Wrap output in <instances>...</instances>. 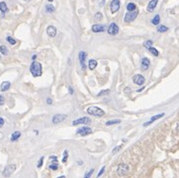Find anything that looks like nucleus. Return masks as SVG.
I'll use <instances>...</instances> for the list:
<instances>
[{
	"label": "nucleus",
	"instance_id": "obj_1",
	"mask_svg": "<svg viewBox=\"0 0 179 178\" xmlns=\"http://www.w3.org/2000/svg\"><path fill=\"white\" fill-rule=\"evenodd\" d=\"M30 71L32 73L33 76L38 77V76H41L42 73H43V68H42V64L38 61H33V63L31 64L30 66Z\"/></svg>",
	"mask_w": 179,
	"mask_h": 178
},
{
	"label": "nucleus",
	"instance_id": "obj_2",
	"mask_svg": "<svg viewBox=\"0 0 179 178\" xmlns=\"http://www.w3.org/2000/svg\"><path fill=\"white\" fill-rule=\"evenodd\" d=\"M87 113L90 114V115H93V116H95V117H102V116H104V114H105L102 109H100V108L95 107V106L89 107V108L87 109Z\"/></svg>",
	"mask_w": 179,
	"mask_h": 178
},
{
	"label": "nucleus",
	"instance_id": "obj_3",
	"mask_svg": "<svg viewBox=\"0 0 179 178\" xmlns=\"http://www.w3.org/2000/svg\"><path fill=\"white\" fill-rule=\"evenodd\" d=\"M138 15H139V11L137 9L134 10V11H130L125 15V19L124 20H125L126 23H131L134 20H136V18L138 17Z\"/></svg>",
	"mask_w": 179,
	"mask_h": 178
},
{
	"label": "nucleus",
	"instance_id": "obj_4",
	"mask_svg": "<svg viewBox=\"0 0 179 178\" xmlns=\"http://www.w3.org/2000/svg\"><path fill=\"white\" fill-rule=\"evenodd\" d=\"M15 169H16V165L15 164H8V165L5 167V169L3 170L2 175L4 177H9V176L12 175V173L15 171Z\"/></svg>",
	"mask_w": 179,
	"mask_h": 178
},
{
	"label": "nucleus",
	"instance_id": "obj_5",
	"mask_svg": "<svg viewBox=\"0 0 179 178\" xmlns=\"http://www.w3.org/2000/svg\"><path fill=\"white\" fill-rule=\"evenodd\" d=\"M117 172L120 176H125L128 172H129V166L128 164H125V163H122L118 166V169H117Z\"/></svg>",
	"mask_w": 179,
	"mask_h": 178
},
{
	"label": "nucleus",
	"instance_id": "obj_6",
	"mask_svg": "<svg viewBox=\"0 0 179 178\" xmlns=\"http://www.w3.org/2000/svg\"><path fill=\"white\" fill-rule=\"evenodd\" d=\"M107 31L110 35H117L119 33V26L116 23H111L108 27Z\"/></svg>",
	"mask_w": 179,
	"mask_h": 178
},
{
	"label": "nucleus",
	"instance_id": "obj_7",
	"mask_svg": "<svg viewBox=\"0 0 179 178\" xmlns=\"http://www.w3.org/2000/svg\"><path fill=\"white\" fill-rule=\"evenodd\" d=\"M89 123H91L90 118H88V117H83V118L77 119V120L73 121V122H72V125H73V126H77V125H80V124H89Z\"/></svg>",
	"mask_w": 179,
	"mask_h": 178
},
{
	"label": "nucleus",
	"instance_id": "obj_8",
	"mask_svg": "<svg viewBox=\"0 0 179 178\" xmlns=\"http://www.w3.org/2000/svg\"><path fill=\"white\" fill-rule=\"evenodd\" d=\"M133 81L135 84H137V85H143L144 81H145V79H144V77H143V75H141V74H137V75H135L134 77H133Z\"/></svg>",
	"mask_w": 179,
	"mask_h": 178
},
{
	"label": "nucleus",
	"instance_id": "obj_9",
	"mask_svg": "<svg viewBox=\"0 0 179 178\" xmlns=\"http://www.w3.org/2000/svg\"><path fill=\"white\" fill-rule=\"evenodd\" d=\"M110 8H111V12L114 14L118 11L120 9V0H113L111 2V5H110Z\"/></svg>",
	"mask_w": 179,
	"mask_h": 178
},
{
	"label": "nucleus",
	"instance_id": "obj_10",
	"mask_svg": "<svg viewBox=\"0 0 179 178\" xmlns=\"http://www.w3.org/2000/svg\"><path fill=\"white\" fill-rule=\"evenodd\" d=\"M86 57H87V54L83 52V50H81L80 53H79V55H78V58H79V61H80V64H81V67H82V69H85V59H86Z\"/></svg>",
	"mask_w": 179,
	"mask_h": 178
},
{
	"label": "nucleus",
	"instance_id": "obj_11",
	"mask_svg": "<svg viewBox=\"0 0 179 178\" xmlns=\"http://www.w3.org/2000/svg\"><path fill=\"white\" fill-rule=\"evenodd\" d=\"M66 119V115H63V114H57L54 116L53 118V123L54 124H58V123H60L62 121H64Z\"/></svg>",
	"mask_w": 179,
	"mask_h": 178
},
{
	"label": "nucleus",
	"instance_id": "obj_12",
	"mask_svg": "<svg viewBox=\"0 0 179 178\" xmlns=\"http://www.w3.org/2000/svg\"><path fill=\"white\" fill-rule=\"evenodd\" d=\"M91 30H92V32H94V33L104 32V31H105V26L100 25V24H95V25H93V26H92Z\"/></svg>",
	"mask_w": 179,
	"mask_h": 178
},
{
	"label": "nucleus",
	"instance_id": "obj_13",
	"mask_svg": "<svg viewBox=\"0 0 179 178\" xmlns=\"http://www.w3.org/2000/svg\"><path fill=\"white\" fill-rule=\"evenodd\" d=\"M91 132H92V130H91L90 128L83 127V128L77 130V135H80V136H87V135L91 134Z\"/></svg>",
	"mask_w": 179,
	"mask_h": 178
},
{
	"label": "nucleus",
	"instance_id": "obj_14",
	"mask_svg": "<svg viewBox=\"0 0 179 178\" xmlns=\"http://www.w3.org/2000/svg\"><path fill=\"white\" fill-rule=\"evenodd\" d=\"M47 34L48 36H49L50 38H54V37H56L57 35V28L55 27V26H48V28H47Z\"/></svg>",
	"mask_w": 179,
	"mask_h": 178
},
{
	"label": "nucleus",
	"instance_id": "obj_15",
	"mask_svg": "<svg viewBox=\"0 0 179 178\" xmlns=\"http://www.w3.org/2000/svg\"><path fill=\"white\" fill-rule=\"evenodd\" d=\"M163 116H164V113H161V114H158V115H156V116H154V117H151V119H150L148 122H146V123H144V124H143V127H147V126H149L151 123H154L155 121L158 120V119L162 118Z\"/></svg>",
	"mask_w": 179,
	"mask_h": 178
},
{
	"label": "nucleus",
	"instance_id": "obj_16",
	"mask_svg": "<svg viewBox=\"0 0 179 178\" xmlns=\"http://www.w3.org/2000/svg\"><path fill=\"white\" fill-rule=\"evenodd\" d=\"M157 3H158V0H151V1L148 3V5H147L146 10H147L148 12H152L155 9Z\"/></svg>",
	"mask_w": 179,
	"mask_h": 178
},
{
	"label": "nucleus",
	"instance_id": "obj_17",
	"mask_svg": "<svg viewBox=\"0 0 179 178\" xmlns=\"http://www.w3.org/2000/svg\"><path fill=\"white\" fill-rule=\"evenodd\" d=\"M149 64H150V61L147 58H144L142 60V69L143 70H146L148 67H149Z\"/></svg>",
	"mask_w": 179,
	"mask_h": 178
},
{
	"label": "nucleus",
	"instance_id": "obj_18",
	"mask_svg": "<svg viewBox=\"0 0 179 178\" xmlns=\"http://www.w3.org/2000/svg\"><path fill=\"white\" fill-rule=\"evenodd\" d=\"M10 86H11V83L9 82V81H4V82L1 83V86H0V90H1L2 92H4V91H7V90L10 88Z\"/></svg>",
	"mask_w": 179,
	"mask_h": 178
},
{
	"label": "nucleus",
	"instance_id": "obj_19",
	"mask_svg": "<svg viewBox=\"0 0 179 178\" xmlns=\"http://www.w3.org/2000/svg\"><path fill=\"white\" fill-rule=\"evenodd\" d=\"M88 66H89V69L93 70L97 66V60L96 59H90L89 60V63H88Z\"/></svg>",
	"mask_w": 179,
	"mask_h": 178
},
{
	"label": "nucleus",
	"instance_id": "obj_20",
	"mask_svg": "<svg viewBox=\"0 0 179 178\" xmlns=\"http://www.w3.org/2000/svg\"><path fill=\"white\" fill-rule=\"evenodd\" d=\"M54 161L49 164V169H52V170H57L58 168H59V163H58V160L57 159H53Z\"/></svg>",
	"mask_w": 179,
	"mask_h": 178
},
{
	"label": "nucleus",
	"instance_id": "obj_21",
	"mask_svg": "<svg viewBox=\"0 0 179 178\" xmlns=\"http://www.w3.org/2000/svg\"><path fill=\"white\" fill-rule=\"evenodd\" d=\"M0 11L2 12V13H6V12L8 11V7H7L6 3L3 2V1L0 2Z\"/></svg>",
	"mask_w": 179,
	"mask_h": 178
},
{
	"label": "nucleus",
	"instance_id": "obj_22",
	"mask_svg": "<svg viewBox=\"0 0 179 178\" xmlns=\"http://www.w3.org/2000/svg\"><path fill=\"white\" fill-rule=\"evenodd\" d=\"M20 137H21V133H20V132H14L12 134V136H11V141H12V142H15V141H17Z\"/></svg>",
	"mask_w": 179,
	"mask_h": 178
},
{
	"label": "nucleus",
	"instance_id": "obj_23",
	"mask_svg": "<svg viewBox=\"0 0 179 178\" xmlns=\"http://www.w3.org/2000/svg\"><path fill=\"white\" fill-rule=\"evenodd\" d=\"M137 9V5L135 4V3H129L128 5H127V10L130 12V11H134V10H136Z\"/></svg>",
	"mask_w": 179,
	"mask_h": 178
},
{
	"label": "nucleus",
	"instance_id": "obj_24",
	"mask_svg": "<svg viewBox=\"0 0 179 178\" xmlns=\"http://www.w3.org/2000/svg\"><path fill=\"white\" fill-rule=\"evenodd\" d=\"M55 7L52 5V4H48V5H46V11L48 12V13H53V12H55Z\"/></svg>",
	"mask_w": 179,
	"mask_h": 178
},
{
	"label": "nucleus",
	"instance_id": "obj_25",
	"mask_svg": "<svg viewBox=\"0 0 179 178\" xmlns=\"http://www.w3.org/2000/svg\"><path fill=\"white\" fill-rule=\"evenodd\" d=\"M160 22V17H159V15H155V18L151 20V23L154 24V25H158Z\"/></svg>",
	"mask_w": 179,
	"mask_h": 178
},
{
	"label": "nucleus",
	"instance_id": "obj_26",
	"mask_svg": "<svg viewBox=\"0 0 179 178\" xmlns=\"http://www.w3.org/2000/svg\"><path fill=\"white\" fill-rule=\"evenodd\" d=\"M0 52L3 56H7L8 55V48L5 47V46H1L0 47Z\"/></svg>",
	"mask_w": 179,
	"mask_h": 178
},
{
	"label": "nucleus",
	"instance_id": "obj_27",
	"mask_svg": "<svg viewBox=\"0 0 179 178\" xmlns=\"http://www.w3.org/2000/svg\"><path fill=\"white\" fill-rule=\"evenodd\" d=\"M121 120H112V121H108L106 123V126H111V125H116V124H120Z\"/></svg>",
	"mask_w": 179,
	"mask_h": 178
},
{
	"label": "nucleus",
	"instance_id": "obj_28",
	"mask_svg": "<svg viewBox=\"0 0 179 178\" xmlns=\"http://www.w3.org/2000/svg\"><path fill=\"white\" fill-rule=\"evenodd\" d=\"M143 47H145V48H149L150 47H152V41H150V40H148V41H145L144 43H143Z\"/></svg>",
	"mask_w": 179,
	"mask_h": 178
},
{
	"label": "nucleus",
	"instance_id": "obj_29",
	"mask_svg": "<svg viewBox=\"0 0 179 178\" xmlns=\"http://www.w3.org/2000/svg\"><path fill=\"white\" fill-rule=\"evenodd\" d=\"M148 50L155 56V57H157L158 55H159V53H158V50L156 49V48H155V47H150L149 48H148Z\"/></svg>",
	"mask_w": 179,
	"mask_h": 178
},
{
	"label": "nucleus",
	"instance_id": "obj_30",
	"mask_svg": "<svg viewBox=\"0 0 179 178\" xmlns=\"http://www.w3.org/2000/svg\"><path fill=\"white\" fill-rule=\"evenodd\" d=\"M167 30H168V28H167L166 26H159L157 28V31L160 32V33H164V32H166Z\"/></svg>",
	"mask_w": 179,
	"mask_h": 178
},
{
	"label": "nucleus",
	"instance_id": "obj_31",
	"mask_svg": "<svg viewBox=\"0 0 179 178\" xmlns=\"http://www.w3.org/2000/svg\"><path fill=\"white\" fill-rule=\"evenodd\" d=\"M6 40H7V42H8L10 45H12V46L16 45V40H14L12 37H7Z\"/></svg>",
	"mask_w": 179,
	"mask_h": 178
},
{
	"label": "nucleus",
	"instance_id": "obj_32",
	"mask_svg": "<svg viewBox=\"0 0 179 178\" xmlns=\"http://www.w3.org/2000/svg\"><path fill=\"white\" fill-rule=\"evenodd\" d=\"M67 158H68V151H67V150H64V152H63V158H62V162L65 163L66 160H67Z\"/></svg>",
	"mask_w": 179,
	"mask_h": 178
},
{
	"label": "nucleus",
	"instance_id": "obj_33",
	"mask_svg": "<svg viewBox=\"0 0 179 178\" xmlns=\"http://www.w3.org/2000/svg\"><path fill=\"white\" fill-rule=\"evenodd\" d=\"M109 92H110V90H108V89H107V90H102L101 92H99V93H98V97H101V96L107 95Z\"/></svg>",
	"mask_w": 179,
	"mask_h": 178
},
{
	"label": "nucleus",
	"instance_id": "obj_34",
	"mask_svg": "<svg viewBox=\"0 0 179 178\" xmlns=\"http://www.w3.org/2000/svg\"><path fill=\"white\" fill-rule=\"evenodd\" d=\"M93 172H94V169H91L90 171H88V172L85 174V176H84V177H85V178L91 177V176H92V174H93Z\"/></svg>",
	"mask_w": 179,
	"mask_h": 178
},
{
	"label": "nucleus",
	"instance_id": "obj_35",
	"mask_svg": "<svg viewBox=\"0 0 179 178\" xmlns=\"http://www.w3.org/2000/svg\"><path fill=\"white\" fill-rule=\"evenodd\" d=\"M102 18H103V16H102V14H101L100 12H97V13L95 14L96 20H102Z\"/></svg>",
	"mask_w": 179,
	"mask_h": 178
},
{
	"label": "nucleus",
	"instance_id": "obj_36",
	"mask_svg": "<svg viewBox=\"0 0 179 178\" xmlns=\"http://www.w3.org/2000/svg\"><path fill=\"white\" fill-rule=\"evenodd\" d=\"M121 148H122V145H117V146H116V147L113 149V154H117V152L119 151Z\"/></svg>",
	"mask_w": 179,
	"mask_h": 178
},
{
	"label": "nucleus",
	"instance_id": "obj_37",
	"mask_svg": "<svg viewBox=\"0 0 179 178\" xmlns=\"http://www.w3.org/2000/svg\"><path fill=\"white\" fill-rule=\"evenodd\" d=\"M104 170H105V166H103L102 168H101V170H100V172L98 173V175H97V177H100L102 174H103V172H104Z\"/></svg>",
	"mask_w": 179,
	"mask_h": 178
},
{
	"label": "nucleus",
	"instance_id": "obj_38",
	"mask_svg": "<svg viewBox=\"0 0 179 178\" xmlns=\"http://www.w3.org/2000/svg\"><path fill=\"white\" fill-rule=\"evenodd\" d=\"M43 161H44V157H41V158H40V160H39V163H38V167H39V168L42 166V164H43Z\"/></svg>",
	"mask_w": 179,
	"mask_h": 178
},
{
	"label": "nucleus",
	"instance_id": "obj_39",
	"mask_svg": "<svg viewBox=\"0 0 179 178\" xmlns=\"http://www.w3.org/2000/svg\"><path fill=\"white\" fill-rule=\"evenodd\" d=\"M4 102H5L4 97H3L2 95H0V105H3V104H4Z\"/></svg>",
	"mask_w": 179,
	"mask_h": 178
},
{
	"label": "nucleus",
	"instance_id": "obj_40",
	"mask_svg": "<svg viewBox=\"0 0 179 178\" xmlns=\"http://www.w3.org/2000/svg\"><path fill=\"white\" fill-rule=\"evenodd\" d=\"M47 103H48V105H50L53 103V99L52 98H47Z\"/></svg>",
	"mask_w": 179,
	"mask_h": 178
},
{
	"label": "nucleus",
	"instance_id": "obj_41",
	"mask_svg": "<svg viewBox=\"0 0 179 178\" xmlns=\"http://www.w3.org/2000/svg\"><path fill=\"white\" fill-rule=\"evenodd\" d=\"M3 125H4V120L2 118H0V128H2Z\"/></svg>",
	"mask_w": 179,
	"mask_h": 178
},
{
	"label": "nucleus",
	"instance_id": "obj_42",
	"mask_svg": "<svg viewBox=\"0 0 179 178\" xmlns=\"http://www.w3.org/2000/svg\"><path fill=\"white\" fill-rule=\"evenodd\" d=\"M68 90H69V93H70V94H72V93H73V91H72V88H71V87H68Z\"/></svg>",
	"mask_w": 179,
	"mask_h": 178
},
{
	"label": "nucleus",
	"instance_id": "obj_43",
	"mask_svg": "<svg viewBox=\"0 0 179 178\" xmlns=\"http://www.w3.org/2000/svg\"><path fill=\"white\" fill-rule=\"evenodd\" d=\"M36 58H37L36 56H33V60H35V59H36Z\"/></svg>",
	"mask_w": 179,
	"mask_h": 178
},
{
	"label": "nucleus",
	"instance_id": "obj_44",
	"mask_svg": "<svg viewBox=\"0 0 179 178\" xmlns=\"http://www.w3.org/2000/svg\"><path fill=\"white\" fill-rule=\"evenodd\" d=\"M177 131H179V123L177 124Z\"/></svg>",
	"mask_w": 179,
	"mask_h": 178
},
{
	"label": "nucleus",
	"instance_id": "obj_45",
	"mask_svg": "<svg viewBox=\"0 0 179 178\" xmlns=\"http://www.w3.org/2000/svg\"><path fill=\"white\" fill-rule=\"evenodd\" d=\"M48 2H53V1H54V0H48Z\"/></svg>",
	"mask_w": 179,
	"mask_h": 178
},
{
	"label": "nucleus",
	"instance_id": "obj_46",
	"mask_svg": "<svg viewBox=\"0 0 179 178\" xmlns=\"http://www.w3.org/2000/svg\"><path fill=\"white\" fill-rule=\"evenodd\" d=\"M25 1H30V0H25Z\"/></svg>",
	"mask_w": 179,
	"mask_h": 178
}]
</instances>
